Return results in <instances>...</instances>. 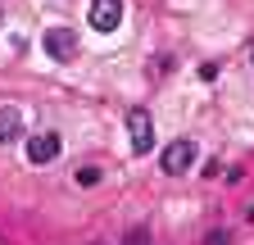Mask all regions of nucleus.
<instances>
[{
	"label": "nucleus",
	"mask_w": 254,
	"mask_h": 245,
	"mask_svg": "<svg viewBox=\"0 0 254 245\" xmlns=\"http://www.w3.org/2000/svg\"><path fill=\"white\" fill-rule=\"evenodd\" d=\"M127 132H132V150L136 155H150V145H154V118L150 109H127Z\"/></svg>",
	"instance_id": "obj_1"
},
{
	"label": "nucleus",
	"mask_w": 254,
	"mask_h": 245,
	"mask_svg": "<svg viewBox=\"0 0 254 245\" xmlns=\"http://www.w3.org/2000/svg\"><path fill=\"white\" fill-rule=\"evenodd\" d=\"M250 59H254V55H250Z\"/></svg>",
	"instance_id": "obj_10"
},
{
	"label": "nucleus",
	"mask_w": 254,
	"mask_h": 245,
	"mask_svg": "<svg viewBox=\"0 0 254 245\" xmlns=\"http://www.w3.org/2000/svg\"><path fill=\"white\" fill-rule=\"evenodd\" d=\"M23 136V118H18V109H0V145H9V141H18Z\"/></svg>",
	"instance_id": "obj_6"
},
{
	"label": "nucleus",
	"mask_w": 254,
	"mask_h": 245,
	"mask_svg": "<svg viewBox=\"0 0 254 245\" xmlns=\"http://www.w3.org/2000/svg\"><path fill=\"white\" fill-rule=\"evenodd\" d=\"M195 155H200V150H195V141H190V136L173 141V145L164 150V173H168V177H182L190 164H195Z\"/></svg>",
	"instance_id": "obj_2"
},
{
	"label": "nucleus",
	"mask_w": 254,
	"mask_h": 245,
	"mask_svg": "<svg viewBox=\"0 0 254 245\" xmlns=\"http://www.w3.org/2000/svg\"><path fill=\"white\" fill-rule=\"evenodd\" d=\"M127 245H145V232H132V236H127Z\"/></svg>",
	"instance_id": "obj_9"
},
{
	"label": "nucleus",
	"mask_w": 254,
	"mask_h": 245,
	"mask_svg": "<svg viewBox=\"0 0 254 245\" xmlns=\"http://www.w3.org/2000/svg\"><path fill=\"white\" fill-rule=\"evenodd\" d=\"M41 46H46L50 59H59V64H68V59L77 55V37L68 32V27H50V32L41 37Z\"/></svg>",
	"instance_id": "obj_3"
},
{
	"label": "nucleus",
	"mask_w": 254,
	"mask_h": 245,
	"mask_svg": "<svg viewBox=\"0 0 254 245\" xmlns=\"http://www.w3.org/2000/svg\"><path fill=\"white\" fill-rule=\"evenodd\" d=\"M204 245H232V236H227V232H209Z\"/></svg>",
	"instance_id": "obj_8"
},
{
	"label": "nucleus",
	"mask_w": 254,
	"mask_h": 245,
	"mask_svg": "<svg viewBox=\"0 0 254 245\" xmlns=\"http://www.w3.org/2000/svg\"><path fill=\"white\" fill-rule=\"evenodd\" d=\"M77 182H82V186H95V182H100V168H82Z\"/></svg>",
	"instance_id": "obj_7"
},
{
	"label": "nucleus",
	"mask_w": 254,
	"mask_h": 245,
	"mask_svg": "<svg viewBox=\"0 0 254 245\" xmlns=\"http://www.w3.org/2000/svg\"><path fill=\"white\" fill-rule=\"evenodd\" d=\"M27 159L32 164H55L59 159V136L55 132H37V136L27 141Z\"/></svg>",
	"instance_id": "obj_5"
},
{
	"label": "nucleus",
	"mask_w": 254,
	"mask_h": 245,
	"mask_svg": "<svg viewBox=\"0 0 254 245\" xmlns=\"http://www.w3.org/2000/svg\"><path fill=\"white\" fill-rule=\"evenodd\" d=\"M123 23V0H91V27L95 32H114Z\"/></svg>",
	"instance_id": "obj_4"
}]
</instances>
